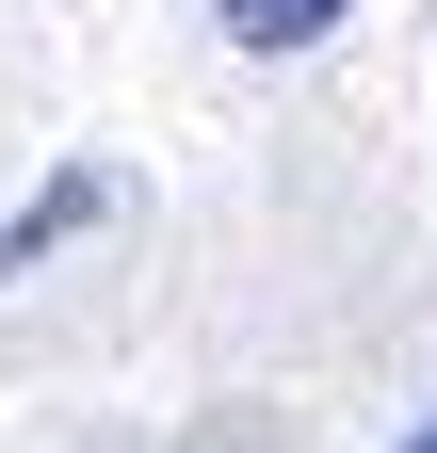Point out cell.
I'll use <instances>...</instances> for the list:
<instances>
[{
  "label": "cell",
  "mask_w": 437,
  "mask_h": 453,
  "mask_svg": "<svg viewBox=\"0 0 437 453\" xmlns=\"http://www.w3.org/2000/svg\"><path fill=\"white\" fill-rule=\"evenodd\" d=\"M405 453H437V421H421V437H405Z\"/></svg>",
  "instance_id": "1"
}]
</instances>
